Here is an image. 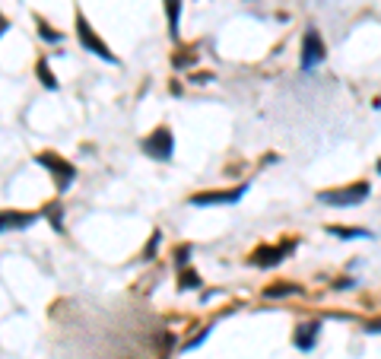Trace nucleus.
Masks as SVG:
<instances>
[{"mask_svg":"<svg viewBox=\"0 0 381 359\" xmlns=\"http://www.w3.org/2000/svg\"><path fill=\"white\" fill-rule=\"evenodd\" d=\"M327 232L333 239H343V242H359V239H372L368 229H359V226H327Z\"/></svg>","mask_w":381,"mask_h":359,"instance_id":"ddd939ff","label":"nucleus"},{"mask_svg":"<svg viewBox=\"0 0 381 359\" xmlns=\"http://www.w3.org/2000/svg\"><path fill=\"white\" fill-rule=\"evenodd\" d=\"M353 286H356L353 276H343V280H337V283H333V290H353Z\"/></svg>","mask_w":381,"mask_h":359,"instance_id":"412c9836","label":"nucleus"},{"mask_svg":"<svg viewBox=\"0 0 381 359\" xmlns=\"http://www.w3.org/2000/svg\"><path fill=\"white\" fill-rule=\"evenodd\" d=\"M187 80H191V83H210V80H213V73H207V70H201V73H191V76H187Z\"/></svg>","mask_w":381,"mask_h":359,"instance_id":"aec40b11","label":"nucleus"},{"mask_svg":"<svg viewBox=\"0 0 381 359\" xmlns=\"http://www.w3.org/2000/svg\"><path fill=\"white\" fill-rule=\"evenodd\" d=\"M292 251H296V239H286V242H280V245H264V248H257L254 255H251V264H254V267H277Z\"/></svg>","mask_w":381,"mask_h":359,"instance_id":"0eeeda50","label":"nucleus"},{"mask_svg":"<svg viewBox=\"0 0 381 359\" xmlns=\"http://www.w3.org/2000/svg\"><path fill=\"white\" fill-rule=\"evenodd\" d=\"M35 32H38V38H42L45 45H61V42H64V32H61V29H51V22L42 20L38 13H35Z\"/></svg>","mask_w":381,"mask_h":359,"instance_id":"f8f14e48","label":"nucleus"},{"mask_svg":"<svg viewBox=\"0 0 381 359\" xmlns=\"http://www.w3.org/2000/svg\"><path fill=\"white\" fill-rule=\"evenodd\" d=\"M35 76H38V83H42L48 92L61 90V83H57V76H55V70H51L48 57H38V61H35Z\"/></svg>","mask_w":381,"mask_h":359,"instance_id":"9b49d317","label":"nucleus"},{"mask_svg":"<svg viewBox=\"0 0 381 359\" xmlns=\"http://www.w3.org/2000/svg\"><path fill=\"white\" fill-rule=\"evenodd\" d=\"M372 194V185L368 181H353L347 188H327V191H318V204L324 207H359V204L368 201Z\"/></svg>","mask_w":381,"mask_h":359,"instance_id":"f03ea898","label":"nucleus"},{"mask_svg":"<svg viewBox=\"0 0 381 359\" xmlns=\"http://www.w3.org/2000/svg\"><path fill=\"white\" fill-rule=\"evenodd\" d=\"M324 57H327L324 38H321V32L315 26H308L302 35V45H299V70L312 73V70H318V64H324Z\"/></svg>","mask_w":381,"mask_h":359,"instance_id":"20e7f679","label":"nucleus"},{"mask_svg":"<svg viewBox=\"0 0 381 359\" xmlns=\"http://www.w3.org/2000/svg\"><path fill=\"white\" fill-rule=\"evenodd\" d=\"M296 293H299L296 283H280V286H267L264 296H267V299H283V296H296Z\"/></svg>","mask_w":381,"mask_h":359,"instance_id":"f3484780","label":"nucleus"},{"mask_svg":"<svg viewBox=\"0 0 381 359\" xmlns=\"http://www.w3.org/2000/svg\"><path fill=\"white\" fill-rule=\"evenodd\" d=\"M73 26H76V38H80V45H83L89 55H96L99 61H105V64H121L118 61V55L105 45V38H99V32L92 29V22L86 20V13L83 10H76V16H73Z\"/></svg>","mask_w":381,"mask_h":359,"instance_id":"f257e3e1","label":"nucleus"},{"mask_svg":"<svg viewBox=\"0 0 381 359\" xmlns=\"http://www.w3.org/2000/svg\"><path fill=\"white\" fill-rule=\"evenodd\" d=\"M375 169H378V175H381V159H378V166H375Z\"/></svg>","mask_w":381,"mask_h":359,"instance_id":"b1692460","label":"nucleus"},{"mask_svg":"<svg viewBox=\"0 0 381 359\" xmlns=\"http://www.w3.org/2000/svg\"><path fill=\"white\" fill-rule=\"evenodd\" d=\"M42 216L51 223L55 232H64V207H61V204H48V207L42 210Z\"/></svg>","mask_w":381,"mask_h":359,"instance_id":"4468645a","label":"nucleus"},{"mask_svg":"<svg viewBox=\"0 0 381 359\" xmlns=\"http://www.w3.org/2000/svg\"><path fill=\"white\" fill-rule=\"evenodd\" d=\"M162 10H166V22H168V38L178 42L181 38V10H185V0H162Z\"/></svg>","mask_w":381,"mask_h":359,"instance_id":"9d476101","label":"nucleus"},{"mask_svg":"<svg viewBox=\"0 0 381 359\" xmlns=\"http://www.w3.org/2000/svg\"><path fill=\"white\" fill-rule=\"evenodd\" d=\"M318 337H321V321H302L292 331V346L302 353H312L318 346Z\"/></svg>","mask_w":381,"mask_h":359,"instance_id":"1a4fd4ad","label":"nucleus"},{"mask_svg":"<svg viewBox=\"0 0 381 359\" xmlns=\"http://www.w3.org/2000/svg\"><path fill=\"white\" fill-rule=\"evenodd\" d=\"M140 150H143L150 159H156V162H172V156H175L172 127H166V125L152 127V134H146V137L140 140Z\"/></svg>","mask_w":381,"mask_h":359,"instance_id":"39448f33","label":"nucleus"},{"mask_svg":"<svg viewBox=\"0 0 381 359\" xmlns=\"http://www.w3.org/2000/svg\"><path fill=\"white\" fill-rule=\"evenodd\" d=\"M159 242H162V232L156 229V232L150 235V242H146V248H143V261H152V258H156V248H159Z\"/></svg>","mask_w":381,"mask_h":359,"instance_id":"6ab92c4d","label":"nucleus"},{"mask_svg":"<svg viewBox=\"0 0 381 359\" xmlns=\"http://www.w3.org/2000/svg\"><path fill=\"white\" fill-rule=\"evenodd\" d=\"M203 286V280H201V274L197 270H181V276H178V290L181 293H187V290H201Z\"/></svg>","mask_w":381,"mask_h":359,"instance_id":"2eb2a0df","label":"nucleus"},{"mask_svg":"<svg viewBox=\"0 0 381 359\" xmlns=\"http://www.w3.org/2000/svg\"><path fill=\"white\" fill-rule=\"evenodd\" d=\"M191 255H194V248H191V245H178V248H175V267L185 270L187 261H191Z\"/></svg>","mask_w":381,"mask_h":359,"instance_id":"a211bd4d","label":"nucleus"},{"mask_svg":"<svg viewBox=\"0 0 381 359\" xmlns=\"http://www.w3.org/2000/svg\"><path fill=\"white\" fill-rule=\"evenodd\" d=\"M10 29H13V22H10V20H7V16L0 13V38H3V35H7V32H10Z\"/></svg>","mask_w":381,"mask_h":359,"instance_id":"4be33fe9","label":"nucleus"},{"mask_svg":"<svg viewBox=\"0 0 381 359\" xmlns=\"http://www.w3.org/2000/svg\"><path fill=\"white\" fill-rule=\"evenodd\" d=\"M42 220V213H32V210H0V232H26L32 223Z\"/></svg>","mask_w":381,"mask_h":359,"instance_id":"6e6552de","label":"nucleus"},{"mask_svg":"<svg viewBox=\"0 0 381 359\" xmlns=\"http://www.w3.org/2000/svg\"><path fill=\"white\" fill-rule=\"evenodd\" d=\"M35 166H42L45 172L55 178V188H57V191H67V188L73 185V178H76V166L70 162V159H64L61 153H55V150L35 153Z\"/></svg>","mask_w":381,"mask_h":359,"instance_id":"7ed1b4c3","label":"nucleus"},{"mask_svg":"<svg viewBox=\"0 0 381 359\" xmlns=\"http://www.w3.org/2000/svg\"><path fill=\"white\" fill-rule=\"evenodd\" d=\"M248 194V185H236V188H222V191H197L187 197L191 207H232Z\"/></svg>","mask_w":381,"mask_h":359,"instance_id":"423d86ee","label":"nucleus"},{"mask_svg":"<svg viewBox=\"0 0 381 359\" xmlns=\"http://www.w3.org/2000/svg\"><path fill=\"white\" fill-rule=\"evenodd\" d=\"M366 334H381V321H368V325H366Z\"/></svg>","mask_w":381,"mask_h":359,"instance_id":"5701e85b","label":"nucleus"},{"mask_svg":"<svg viewBox=\"0 0 381 359\" xmlns=\"http://www.w3.org/2000/svg\"><path fill=\"white\" fill-rule=\"evenodd\" d=\"M197 64V55L191 48H178V55H172V67L175 70H187Z\"/></svg>","mask_w":381,"mask_h":359,"instance_id":"dca6fc26","label":"nucleus"}]
</instances>
